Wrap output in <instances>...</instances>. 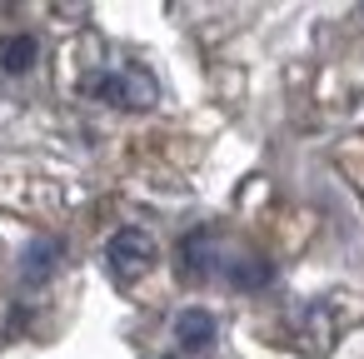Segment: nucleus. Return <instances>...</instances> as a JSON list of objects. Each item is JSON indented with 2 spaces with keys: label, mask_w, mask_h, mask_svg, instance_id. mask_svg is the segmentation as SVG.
Returning <instances> with one entry per match:
<instances>
[{
  "label": "nucleus",
  "mask_w": 364,
  "mask_h": 359,
  "mask_svg": "<svg viewBox=\"0 0 364 359\" xmlns=\"http://www.w3.org/2000/svg\"><path fill=\"white\" fill-rule=\"evenodd\" d=\"M85 95H95V100H105V105H120V110H150L160 90H155V80H150L145 70L115 65V70L90 75V80H85Z\"/></svg>",
  "instance_id": "nucleus-1"
},
{
  "label": "nucleus",
  "mask_w": 364,
  "mask_h": 359,
  "mask_svg": "<svg viewBox=\"0 0 364 359\" xmlns=\"http://www.w3.org/2000/svg\"><path fill=\"white\" fill-rule=\"evenodd\" d=\"M105 264H110V274L125 284V279H135V274H145V269L155 264V240H150L145 230H115L110 245H105Z\"/></svg>",
  "instance_id": "nucleus-2"
},
{
  "label": "nucleus",
  "mask_w": 364,
  "mask_h": 359,
  "mask_svg": "<svg viewBox=\"0 0 364 359\" xmlns=\"http://www.w3.org/2000/svg\"><path fill=\"white\" fill-rule=\"evenodd\" d=\"M210 264H220V254H215V235H210V230L185 235V240H180V279H205Z\"/></svg>",
  "instance_id": "nucleus-3"
},
{
  "label": "nucleus",
  "mask_w": 364,
  "mask_h": 359,
  "mask_svg": "<svg viewBox=\"0 0 364 359\" xmlns=\"http://www.w3.org/2000/svg\"><path fill=\"white\" fill-rule=\"evenodd\" d=\"M175 339L185 354H205L215 344V314L210 309H180L175 314Z\"/></svg>",
  "instance_id": "nucleus-4"
},
{
  "label": "nucleus",
  "mask_w": 364,
  "mask_h": 359,
  "mask_svg": "<svg viewBox=\"0 0 364 359\" xmlns=\"http://www.w3.org/2000/svg\"><path fill=\"white\" fill-rule=\"evenodd\" d=\"M225 279H230L235 289H264V284L274 279V264L259 259V254H240V259L225 264Z\"/></svg>",
  "instance_id": "nucleus-5"
},
{
  "label": "nucleus",
  "mask_w": 364,
  "mask_h": 359,
  "mask_svg": "<svg viewBox=\"0 0 364 359\" xmlns=\"http://www.w3.org/2000/svg\"><path fill=\"white\" fill-rule=\"evenodd\" d=\"M60 254H65L60 240H36V245L26 250V264H21L26 284H46V279L55 274V259H60Z\"/></svg>",
  "instance_id": "nucleus-6"
},
{
  "label": "nucleus",
  "mask_w": 364,
  "mask_h": 359,
  "mask_svg": "<svg viewBox=\"0 0 364 359\" xmlns=\"http://www.w3.org/2000/svg\"><path fill=\"white\" fill-rule=\"evenodd\" d=\"M36 60H41V45H36V36H0V70H11V75H26Z\"/></svg>",
  "instance_id": "nucleus-7"
}]
</instances>
